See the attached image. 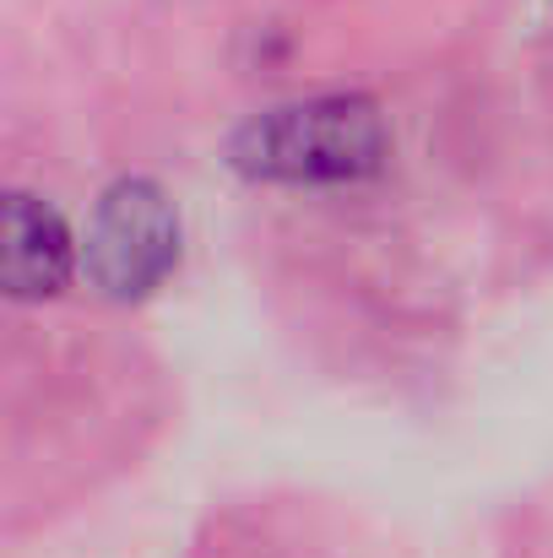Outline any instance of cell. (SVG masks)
<instances>
[{
  "label": "cell",
  "instance_id": "1",
  "mask_svg": "<svg viewBox=\"0 0 553 558\" xmlns=\"http://www.w3.org/2000/svg\"><path fill=\"white\" fill-rule=\"evenodd\" d=\"M385 158V125L364 98H315L250 120L233 142V163L255 180L332 185L364 180Z\"/></svg>",
  "mask_w": 553,
  "mask_h": 558
},
{
  "label": "cell",
  "instance_id": "2",
  "mask_svg": "<svg viewBox=\"0 0 553 558\" xmlns=\"http://www.w3.org/2000/svg\"><path fill=\"white\" fill-rule=\"evenodd\" d=\"M180 260V217L175 201L153 180H125L98 201L87 228V271L115 299L153 293Z\"/></svg>",
  "mask_w": 553,
  "mask_h": 558
},
{
  "label": "cell",
  "instance_id": "3",
  "mask_svg": "<svg viewBox=\"0 0 553 558\" xmlns=\"http://www.w3.org/2000/svg\"><path fill=\"white\" fill-rule=\"evenodd\" d=\"M5 288L11 299H49L71 277V233L55 206L38 195H11L5 201Z\"/></svg>",
  "mask_w": 553,
  "mask_h": 558
}]
</instances>
